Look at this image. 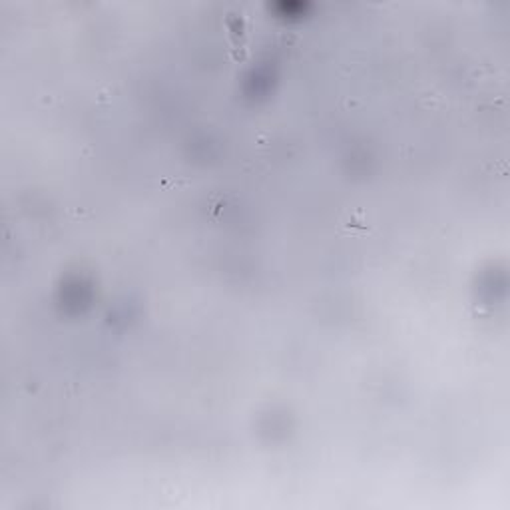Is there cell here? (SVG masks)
<instances>
[{"mask_svg": "<svg viewBox=\"0 0 510 510\" xmlns=\"http://www.w3.org/2000/svg\"><path fill=\"white\" fill-rule=\"evenodd\" d=\"M339 233L341 235H365L371 231V223L367 222V215L361 210L347 213L345 218L339 222Z\"/></svg>", "mask_w": 510, "mask_h": 510, "instance_id": "cell-1", "label": "cell"}]
</instances>
